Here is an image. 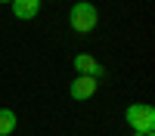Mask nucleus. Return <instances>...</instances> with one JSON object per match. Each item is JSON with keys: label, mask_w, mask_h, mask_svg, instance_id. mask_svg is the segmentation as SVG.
Returning a JSON list of instances; mask_svg holds the SVG:
<instances>
[{"label": "nucleus", "mask_w": 155, "mask_h": 136, "mask_svg": "<svg viewBox=\"0 0 155 136\" xmlns=\"http://www.w3.org/2000/svg\"><path fill=\"white\" fill-rule=\"evenodd\" d=\"M19 127V118L12 108H0V136H12Z\"/></svg>", "instance_id": "nucleus-6"}, {"label": "nucleus", "mask_w": 155, "mask_h": 136, "mask_svg": "<svg viewBox=\"0 0 155 136\" xmlns=\"http://www.w3.org/2000/svg\"><path fill=\"white\" fill-rule=\"evenodd\" d=\"M0 3H12V0H0Z\"/></svg>", "instance_id": "nucleus-7"}, {"label": "nucleus", "mask_w": 155, "mask_h": 136, "mask_svg": "<svg viewBox=\"0 0 155 136\" xmlns=\"http://www.w3.org/2000/svg\"><path fill=\"white\" fill-rule=\"evenodd\" d=\"M143 136H155V133H143Z\"/></svg>", "instance_id": "nucleus-8"}, {"label": "nucleus", "mask_w": 155, "mask_h": 136, "mask_svg": "<svg viewBox=\"0 0 155 136\" xmlns=\"http://www.w3.org/2000/svg\"><path fill=\"white\" fill-rule=\"evenodd\" d=\"M124 121L134 133H152L155 130V108L149 102H134L124 108Z\"/></svg>", "instance_id": "nucleus-1"}, {"label": "nucleus", "mask_w": 155, "mask_h": 136, "mask_svg": "<svg viewBox=\"0 0 155 136\" xmlns=\"http://www.w3.org/2000/svg\"><path fill=\"white\" fill-rule=\"evenodd\" d=\"M41 6H44L41 0H12V16L22 22H31V19H37Z\"/></svg>", "instance_id": "nucleus-5"}, {"label": "nucleus", "mask_w": 155, "mask_h": 136, "mask_svg": "<svg viewBox=\"0 0 155 136\" xmlns=\"http://www.w3.org/2000/svg\"><path fill=\"white\" fill-rule=\"evenodd\" d=\"M96 90H99V81L87 77V74H78V77L71 81V87H68L71 99H78V102H87L90 96H96Z\"/></svg>", "instance_id": "nucleus-3"}, {"label": "nucleus", "mask_w": 155, "mask_h": 136, "mask_svg": "<svg viewBox=\"0 0 155 136\" xmlns=\"http://www.w3.org/2000/svg\"><path fill=\"white\" fill-rule=\"evenodd\" d=\"M74 68H78V74H87V77H96V81L106 77V68H102L90 53H78L74 56Z\"/></svg>", "instance_id": "nucleus-4"}, {"label": "nucleus", "mask_w": 155, "mask_h": 136, "mask_svg": "<svg viewBox=\"0 0 155 136\" xmlns=\"http://www.w3.org/2000/svg\"><path fill=\"white\" fill-rule=\"evenodd\" d=\"M68 25H71L78 34H90L99 25V9L93 3H87V0H81V3H74L68 9Z\"/></svg>", "instance_id": "nucleus-2"}]
</instances>
